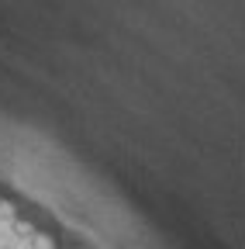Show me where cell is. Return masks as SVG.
<instances>
[{"label":"cell","mask_w":245,"mask_h":249,"mask_svg":"<svg viewBox=\"0 0 245 249\" xmlns=\"http://www.w3.org/2000/svg\"><path fill=\"white\" fill-rule=\"evenodd\" d=\"M32 249H55V239L52 235H45V232H32Z\"/></svg>","instance_id":"1"},{"label":"cell","mask_w":245,"mask_h":249,"mask_svg":"<svg viewBox=\"0 0 245 249\" xmlns=\"http://www.w3.org/2000/svg\"><path fill=\"white\" fill-rule=\"evenodd\" d=\"M14 232H17V239H32V225H28V222H14Z\"/></svg>","instance_id":"2"}]
</instances>
